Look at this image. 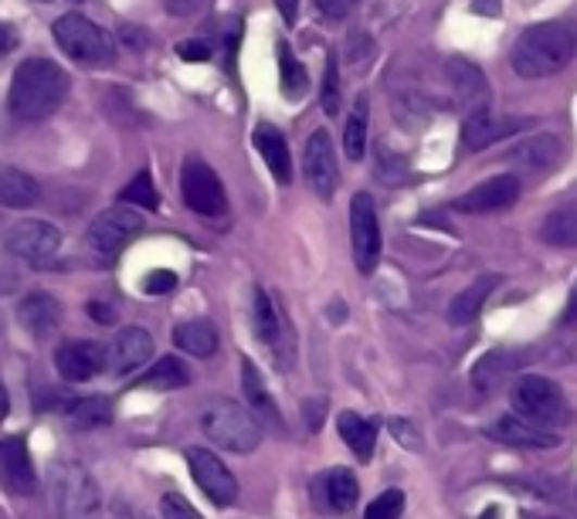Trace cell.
Returning <instances> with one entry per match:
<instances>
[{
    "label": "cell",
    "mask_w": 577,
    "mask_h": 519,
    "mask_svg": "<svg viewBox=\"0 0 577 519\" xmlns=\"http://www.w3.org/2000/svg\"><path fill=\"white\" fill-rule=\"evenodd\" d=\"M323 109L329 116L340 113V72L334 59L326 62V75H323Z\"/></svg>",
    "instance_id": "38"
},
{
    "label": "cell",
    "mask_w": 577,
    "mask_h": 519,
    "mask_svg": "<svg viewBox=\"0 0 577 519\" xmlns=\"http://www.w3.org/2000/svg\"><path fill=\"white\" fill-rule=\"evenodd\" d=\"M62 244V235L48 221H17L8 235H4V249L8 255L27 262V265H45L54 258Z\"/></svg>",
    "instance_id": "10"
},
{
    "label": "cell",
    "mask_w": 577,
    "mask_h": 519,
    "mask_svg": "<svg viewBox=\"0 0 577 519\" xmlns=\"http://www.w3.org/2000/svg\"><path fill=\"white\" fill-rule=\"evenodd\" d=\"M577 54V31L567 21H543L527 27L510 48V65L519 78H547L564 72Z\"/></svg>",
    "instance_id": "1"
},
{
    "label": "cell",
    "mask_w": 577,
    "mask_h": 519,
    "mask_svg": "<svg viewBox=\"0 0 577 519\" xmlns=\"http://www.w3.org/2000/svg\"><path fill=\"white\" fill-rule=\"evenodd\" d=\"M561 140L557 136H534V140L516 143L513 150H506V163L519 170H530V174H551L557 163H561Z\"/></svg>",
    "instance_id": "19"
},
{
    "label": "cell",
    "mask_w": 577,
    "mask_h": 519,
    "mask_svg": "<svg viewBox=\"0 0 577 519\" xmlns=\"http://www.w3.org/2000/svg\"><path fill=\"white\" fill-rule=\"evenodd\" d=\"M143 231V217L136 214L129 204H120V207H109L102 211L96 221L89 225V249L102 258H116L126 244H133Z\"/></svg>",
    "instance_id": "7"
},
{
    "label": "cell",
    "mask_w": 577,
    "mask_h": 519,
    "mask_svg": "<svg viewBox=\"0 0 577 519\" xmlns=\"http://www.w3.org/2000/svg\"><path fill=\"white\" fill-rule=\"evenodd\" d=\"M120 201H123V204H140V207L153 211V207L160 204V194H156V187H153V177H150L147 170H140V174H136V177L120 190Z\"/></svg>",
    "instance_id": "36"
},
{
    "label": "cell",
    "mask_w": 577,
    "mask_h": 519,
    "mask_svg": "<svg viewBox=\"0 0 577 519\" xmlns=\"http://www.w3.org/2000/svg\"><path fill=\"white\" fill-rule=\"evenodd\" d=\"M201 431L214 445H222L225 452L249 455L262 445V425L252 407H244L238 401L217 397L201 412Z\"/></svg>",
    "instance_id": "3"
},
{
    "label": "cell",
    "mask_w": 577,
    "mask_h": 519,
    "mask_svg": "<svg viewBox=\"0 0 577 519\" xmlns=\"http://www.w3.org/2000/svg\"><path fill=\"white\" fill-rule=\"evenodd\" d=\"M343 150L350 160H361L367 150V99H356L353 113L347 119V132H343Z\"/></svg>",
    "instance_id": "33"
},
{
    "label": "cell",
    "mask_w": 577,
    "mask_h": 519,
    "mask_svg": "<svg viewBox=\"0 0 577 519\" xmlns=\"http://www.w3.org/2000/svg\"><path fill=\"white\" fill-rule=\"evenodd\" d=\"M109 364V350H102L92 340H72L54 350V367L68 384H86L96 374H102Z\"/></svg>",
    "instance_id": "13"
},
{
    "label": "cell",
    "mask_w": 577,
    "mask_h": 519,
    "mask_svg": "<svg viewBox=\"0 0 577 519\" xmlns=\"http://www.w3.org/2000/svg\"><path fill=\"white\" fill-rule=\"evenodd\" d=\"M279 8H283L286 24H292V21H296V0H279Z\"/></svg>",
    "instance_id": "49"
},
{
    "label": "cell",
    "mask_w": 577,
    "mask_h": 519,
    "mask_svg": "<svg viewBox=\"0 0 577 519\" xmlns=\"http://www.w3.org/2000/svg\"><path fill=\"white\" fill-rule=\"evenodd\" d=\"M540 238L554 249H577V201H564L547 214Z\"/></svg>",
    "instance_id": "24"
},
{
    "label": "cell",
    "mask_w": 577,
    "mask_h": 519,
    "mask_svg": "<svg viewBox=\"0 0 577 519\" xmlns=\"http://www.w3.org/2000/svg\"><path fill=\"white\" fill-rule=\"evenodd\" d=\"M51 35H54V41H59V48L78 65L105 68L116 62V45H113V38H109V31H102L96 21L81 17V14L59 17L51 27Z\"/></svg>",
    "instance_id": "5"
},
{
    "label": "cell",
    "mask_w": 577,
    "mask_h": 519,
    "mask_svg": "<svg viewBox=\"0 0 577 519\" xmlns=\"http://www.w3.org/2000/svg\"><path fill=\"white\" fill-rule=\"evenodd\" d=\"M401 509H404V493H401V489H388V493H380V496L367 506L364 519H398Z\"/></svg>",
    "instance_id": "37"
},
{
    "label": "cell",
    "mask_w": 577,
    "mask_h": 519,
    "mask_svg": "<svg viewBox=\"0 0 577 519\" xmlns=\"http://www.w3.org/2000/svg\"><path fill=\"white\" fill-rule=\"evenodd\" d=\"M564 322H567V326H577V286L570 289V299H567V309H564Z\"/></svg>",
    "instance_id": "47"
},
{
    "label": "cell",
    "mask_w": 577,
    "mask_h": 519,
    "mask_svg": "<svg viewBox=\"0 0 577 519\" xmlns=\"http://www.w3.org/2000/svg\"><path fill=\"white\" fill-rule=\"evenodd\" d=\"M180 194H184V204L201 217H222L228 211V198H225L222 180H217V174L198 156L184 160Z\"/></svg>",
    "instance_id": "8"
},
{
    "label": "cell",
    "mask_w": 577,
    "mask_h": 519,
    "mask_svg": "<svg viewBox=\"0 0 577 519\" xmlns=\"http://www.w3.org/2000/svg\"><path fill=\"white\" fill-rule=\"evenodd\" d=\"M150 357H153V337L143 326H126V330H120L113 343H109V370L120 377L140 370Z\"/></svg>",
    "instance_id": "18"
},
{
    "label": "cell",
    "mask_w": 577,
    "mask_h": 519,
    "mask_svg": "<svg viewBox=\"0 0 577 519\" xmlns=\"http://www.w3.org/2000/svg\"><path fill=\"white\" fill-rule=\"evenodd\" d=\"M195 4H201V0H171L174 14H190V8H195Z\"/></svg>",
    "instance_id": "48"
},
{
    "label": "cell",
    "mask_w": 577,
    "mask_h": 519,
    "mask_svg": "<svg viewBox=\"0 0 577 519\" xmlns=\"http://www.w3.org/2000/svg\"><path fill=\"white\" fill-rule=\"evenodd\" d=\"M252 143L255 150L262 153L265 167L272 170L279 183H289L292 180V160H289V147H286V136L272 126V123H259L255 132H252Z\"/></svg>",
    "instance_id": "21"
},
{
    "label": "cell",
    "mask_w": 577,
    "mask_h": 519,
    "mask_svg": "<svg viewBox=\"0 0 577 519\" xmlns=\"http://www.w3.org/2000/svg\"><path fill=\"white\" fill-rule=\"evenodd\" d=\"M482 434H486L489 442L506 445V448H557L561 445V439H557L554 431L537 428L527 418H516V415L497 418L492 425L482 428Z\"/></svg>",
    "instance_id": "16"
},
{
    "label": "cell",
    "mask_w": 577,
    "mask_h": 519,
    "mask_svg": "<svg viewBox=\"0 0 577 519\" xmlns=\"http://www.w3.org/2000/svg\"><path fill=\"white\" fill-rule=\"evenodd\" d=\"M452 81H455V92L469 102V109L489 105L486 102V78L479 75V68L473 62H452ZM465 109V113H469Z\"/></svg>",
    "instance_id": "32"
},
{
    "label": "cell",
    "mask_w": 577,
    "mask_h": 519,
    "mask_svg": "<svg viewBox=\"0 0 577 519\" xmlns=\"http://www.w3.org/2000/svg\"><path fill=\"white\" fill-rule=\"evenodd\" d=\"M302 170H306V180H310L313 194L319 201H329V198L337 194L340 170H337L334 140H329L326 129H316L310 140H306V153H302Z\"/></svg>",
    "instance_id": "12"
},
{
    "label": "cell",
    "mask_w": 577,
    "mask_h": 519,
    "mask_svg": "<svg viewBox=\"0 0 577 519\" xmlns=\"http://www.w3.org/2000/svg\"><path fill=\"white\" fill-rule=\"evenodd\" d=\"M0 485L17 496L38 493V476L24 439H0Z\"/></svg>",
    "instance_id": "17"
},
{
    "label": "cell",
    "mask_w": 577,
    "mask_h": 519,
    "mask_svg": "<svg viewBox=\"0 0 577 519\" xmlns=\"http://www.w3.org/2000/svg\"><path fill=\"white\" fill-rule=\"evenodd\" d=\"M252 326H255V337L262 343H279V330H283V319H279V306L272 303L268 292L255 289V303H252Z\"/></svg>",
    "instance_id": "31"
},
{
    "label": "cell",
    "mask_w": 577,
    "mask_h": 519,
    "mask_svg": "<svg viewBox=\"0 0 577 519\" xmlns=\"http://www.w3.org/2000/svg\"><path fill=\"white\" fill-rule=\"evenodd\" d=\"M497 286H500L497 276H482L473 286H465L449 303V322L452 326H469L486 309V299L492 295V289H497Z\"/></svg>",
    "instance_id": "22"
},
{
    "label": "cell",
    "mask_w": 577,
    "mask_h": 519,
    "mask_svg": "<svg viewBox=\"0 0 577 519\" xmlns=\"http://www.w3.org/2000/svg\"><path fill=\"white\" fill-rule=\"evenodd\" d=\"M14 45H17V31H14L11 24H0V54L11 51Z\"/></svg>",
    "instance_id": "46"
},
{
    "label": "cell",
    "mask_w": 577,
    "mask_h": 519,
    "mask_svg": "<svg viewBox=\"0 0 577 519\" xmlns=\"http://www.w3.org/2000/svg\"><path fill=\"white\" fill-rule=\"evenodd\" d=\"M482 519H500V509H497V506L486 509V512H482Z\"/></svg>",
    "instance_id": "51"
},
{
    "label": "cell",
    "mask_w": 577,
    "mask_h": 519,
    "mask_svg": "<svg viewBox=\"0 0 577 519\" xmlns=\"http://www.w3.org/2000/svg\"><path fill=\"white\" fill-rule=\"evenodd\" d=\"M68 415L81 428H99V425L113 421V404H109L105 397H86V401H75L68 407Z\"/></svg>",
    "instance_id": "35"
},
{
    "label": "cell",
    "mask_w": 577,
    "mask_h": 519,
    "mask_svg": "<svg viewBox=\"0 0 577 519\" xmlns=\"http://www.w3.org/2000/svg\"><path fill=\"white\" fill-rule=\"evenodd\" d=\"M143 289H147L150 295L174 292V289H177V271H171V268H156V271H150L147 282H143Z\"/></svg>",
    "instance_id": "40"
},
{
    "label": "cell",
    "mask_w": 577,
    "mask_h": 519,
    "mask_svg": "<svg viewBox=\"0 0 577 519\" xmlns=\"http://www.w3.org/2000/svg\"><path fill=\"white\" fill-rule=\"evenodd\" d=\"M41 198V183L14 167L0 170V207H32Z\"/></svg>",
    "instance_id": "26"
},
{
    "label": "cell",
    "mask_w": 577,
    "mask_h": 519,
    "mask_svg": "<svg viewBox=\"0 0 577 519\" xmlns=\"http://www.w3.org/2000/svg\"><path fill=\"white\" fill-rule=\"evenodd\" d=\"M160 512H163V519H204L195 506H190L184 496H177V493H167L160 499Z\"/></svg>",
    "instance_id": "39"
},
{
    "label": "cell",
    "mask_w": 577,
    "mask_h": 519,
    "mask_svg": "<svg viewBox=\"0 0 577 519\" xmlns=\"http://www.w3.org/2000/svg\"><path fill=\"white\" fill-rule=\"evenodd\" d=\"M51 509L59 519H99V482L81 466H59L48 479Z\"/></svg>",
    "instance_id": "6"
},
{
    "label": "cell",
    "mask_w": 577,
    "mask_h": 519,
    "mask_svg": "<svg viewBox=\"0 0 577 519\" xmlns=\"http://www.w3.org/2000/svg\"><path fill=\"white\" fill-rule=\"evenodd\" d=\"M279 78H283V92L289 99H299L302 92H306V86H310L306 68L296 62V54H292V48L286 41H279Z\"/></svg>",
    "instance_id": "34"
},
{
    "label": "cell",
    "mask_w": 577,
    "mask_h": 519,
    "mask_svg": "<svg viewBox=\"0 0 577 519\" xmlns=\"http://www.w3.org/2000/svg\"><path fill=\"white\" fill-rule=\"evenodd\" d=\"M17 319H21V326H24L27 333L38 337V340H45V337H51L54 330H59L62 306H59V299L48 295V292H32V295L21 299Z\"/></svg>",
    "instance_id": "20"
},
{
    "label": "cell",
    "mask_w": 577,
    "mask_h": 519,
    "mask_svg": "<svg viewBox=\"0 0 577 519\" xmlns=\"http://www.w3.org/2000/svg\"><path fill=\"white\" fill-rule=\"evenodd\" d=\"M350 244H353V265L371 276L380 262V225L377 207L371 194H356L350 201Z\"/></svg>",
    "instance_id": "9"
},
{
    "label": "cell",
    "mask_w": 577,
    "mask_h": 519,
    "mask_svg": "<svg viewBox=\"0 0 577 519\" xmlns=\"http://www.w3.org/2000/svg\"><path fill=\"white\" fill-rule=\"evenodd\" d=\"M513 367H516V353H513V350H492V353H486V357H482V360L476 364V370H473L476 391L492 394V391H497L503 380L513 374Z\"/></svg>",
    "instance_id": "29"
},
{
    "label": "cell",
    "mask_w": 577,
    "mask_h": 519,
    "mask_svg": "<svg viewBox=\"0 0 577 519\" xmlns=\"http://www.w3.org/2000/svg\"><path fill=\"white\" fill-rule=\"evenodd\" d=\"M516 201H519V177L500 174V177H489V180L476 183L473 190H465V194L455 201V207L465 214H497V211L513 207Z\"/></svg>",
    "instance_id": "15"
},
{
    "label": "cell",
    "mask_w": 577,
    "mask_h": 519,
    "mask_svg": "<svg viewBox=\"0 0 577 519\" xmlns=\"http://www.w3.org/2000/svg\"><path fill=\"white\" fill-rule=\"evenodd\" d=\"M187 466L190 476L201 485V493L214 503V506H231L238 499V482L228 472V466L214 452L208 448H190L187 452Z\"/></svg>",
    "instance_id": "11"
},
{
    "label": "cell",
    "mask_w": 577,
    "mask_h": 519,
    "mask_svg": "<svg viewBox=\"0 0 577 519\" xmlns=\"http://www.w3.org/2000/svg\"><path fill=\"white\" fill-rule=\"evenodd\" d=\"M506 129L492 119V113H489V105H479V109H469L465 113V119H462V147L469 150V153H476V150H486L492 140H500Z\"/></svg>",
    "instance_id": "25"
},
{
    "label": "cell",
    "mask_w": 577,
    "mask_h": 519,
    "mask_svg": "<svg viewBox=\"0 0 577 519\" xmlns=\"http://www.w3.org/2000/svg\"><path fill=\"white\" fill-rule=\"evenodd\" d=\"M4 418H8V391L0 388V421H4Z\"/></svg>",
    "instance_id": "50"
},
{
    "label": "cell",
    "mask_w": 577,
    "mask_h": 519,
    "mask_svg": "<svg viewBox=\"0 0 577 519\" xmlns=\"http://www.w3.org/2000/svg\"><path fill=\"white\" fill-rule=\"evenodd\" d=\"M174 343L190 353V357H214V350H217V330H214V322L211 319H187L180 322L177 330H174Z\"/></svg>",
    "instance_id": "28"
},
{
    "label": "cell",
    "mask_w": 577,
    "mask_h": 519,
    "mask_svg": "<svg viewBox=\"0 0 577 519\" xmlns=\"http://www.w3.org/2000/svg\"><path fill=\"white\" fill-rule=\"evenodd\" d=\"M337 431H340V439H343V445L361 458V461H367L371 455H374V445H377V425L374 421H367V418H361V415H353V412H343L340 418H337Z\"/></svg>",
    "instance_id": "27"
},
{
    "label": "cell",
    "mask_w": 577,
    "mask_h": 519,
    "mask_svg": "<svg viewBox=\"0 0 577 519\" xmlns=\"http://www.w3.org/2000/svg\"><path fill=\"white\" fill-rule=\"evenodd\" d=\"M310 493H313V503H316L319 512L340 516V512H347V509L356 506V496H361V482H356V476L350 469L337 466V469L319 472L313 479V485H310Z\"/></svg>",
    "instance_id": "14"
},
{
    "label": "cell",
    "mask_w": 577,
    "mask_h": 519,
    "mask_svg": "<svg viewBox=\"0 0 577 519\" xmlns=\"http://www.w3.org/2000/svg\"><path fill=\"white\" fill-rule=\"evenodd\" d=\"M391 431H394V439L404 445V448H422V434L415 425H407L404 418H391Z\"/></svg>",
    "instance_id": "41"
},
{
    "label": "cell",
    "mask_w": 577,
    "mask_h": 519,
    "mask_svg": "<svg viewBox=\"0 0 577 519\" xmlns=\"http://www.w3.org/2000/svg\"><path fill=\"white\" fill-rule=\"evenodd\" d=\"M187 384H190V370L177 357L156 360L140 380H136V388H143V391H180Z\"/></svg>",
    "instance_id": "30"
},
{
    "label": "cell",
    "mask_w": 577,
    "mask_h": 519,
    "mask_svg": "<svg viewBox=\"0 0 577 519\" xmlns=\"http://www.w3.org/2000/svg\"><path fill=\"white\" fill-rule=\"evenodd\" d=\"M353 8H356V0H316V11H319L326 21H340V17H347Z\"/></svg>",
    "instance_id": "42"
},
{
    "label": "cell",
    "mask_w": 577,
    "mask_h": 519,
    "mask_svg": "<svg viewBox=\"0 0 577 519\" xmlns=\"http://www.w3.org/2000/svg\"><path fill=\"white\" fill-rule=\"evenodd\" d=\"M177 54H180V59H190V62H204V59H211V48L208 45H177Z\"/></svg>",
    "instance_id": "43"
},
{
    "label": "cell",
    "mask_w": 577,
    "mask_h": 519,
    "mask_svg": "<svg viewBox=\"0 0 577 519\" xmlns=\"http://www.w3.org/2000/svg\"><path fill=\"white\" fill-rule=\"evenodd\" d=\"M241 388H244V397H249V407L262 421H268L272 428H283L279 404L272 401L265 380H262V374H259V367L252 360H241Z\"/></svg>",
    "instance_id": "23"
},
{
    "label": "cell",
    "mask_w": 577,
    "mask_h": 519,
    "mask_svg": "<svg viewBox=\"0 0 577 519\" xmlns=\"http://www.w3.org/2000/svg\"><path fill=\"white\" fill-rule=\"evenodd\" d=\"M510 401L516 407V415L527 418L537 428L554 431L570 421V407L564 401V391L554 384V380H547L540 374H524L519 380H513Z\"/></svg>",
    "instance_id": "4"
},
{
    "label": "cell",
    "mask_w": 577,
    "mask_h": 519,
    "mask_svg": "<svg viewBox=\"0 0 577 519\" xmlns=\"http://www.w3.org/2000/svg\"><path fill=\"white\" fill-rule=\"evenodd\" d=\"M68 96V75L62 65H54L51 59H27L17 65L11 78L8 105L11 116L21 123H41L59 109Z\"/></svg>",
    "instance_id": "2"
},
{
    "label": "cell",
    "mask_w": 577,
    "mask_h": 519,
    "mask_svg": "<svg viewBox=\"0 0 577 519\" xmlns=\"http://www.w3.org/2000/svg\"><path fill=\"white\" fill-rule=\"evenodd\" d=\"M473 11L479 17H500L503 14V4L500 0H473Z\"/></svg>",
    "instance_id": "44"
},
{
    "label": "cell",
    "mask_w": 577,
    "mask_h": 519,
    "mask_svg": "<svg viewBox=\"0 0 577 519\" xmlns=\"http://www.w3.org/2000/svg\"><path fill=\"white\" fill-rule=\"evenodd\" d=\"M89 316L99 322H116V309L109 303H89Z\"/></svg>",
    "instance_id": "45"
}]
</instances>
